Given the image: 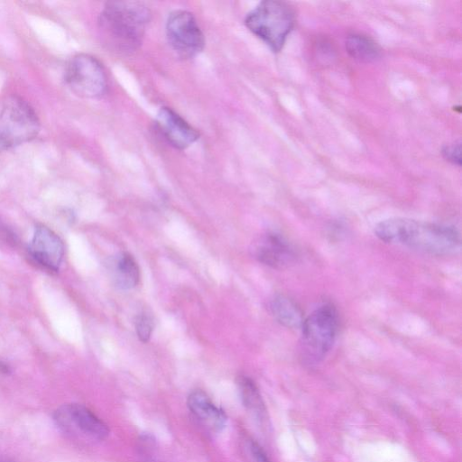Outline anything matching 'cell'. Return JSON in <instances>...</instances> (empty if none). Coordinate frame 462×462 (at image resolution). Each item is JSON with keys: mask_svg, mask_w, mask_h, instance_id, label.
<instances>
[{"mask_svg": "<svg viewBox=\"0 0 462 462\" xmlns=\"http://www.w3.org/2000/svg\"><path fill=\"white\" fill-rule=\"evenodd\" d=\"M374 234L384 243L437 256L454 254L460 246V236L455 227L406 217L379 222Z\"/></svg>", "mask_w": 462, "mask_h": 462, "instance_id": "cell-1", "label": "cell"}, {"mask_svg": "<svg viewBox=\"0 0 462 462\" xmlns=\"http://www.w3.org/2000/svg\"><path fill=\"white\" fill-rule=\"evenodd\" d=\"M151 13L136 1H112L106 4L98 25L106 44L119 53H131L142 44Z\"/></svg>", "mask_w": 462, "mask_h": 462, "instance_id": "cell-2", "label": "cell"}, {"mask_svg": "<svg viewBox=\"0 0 462 462\" xmlns=\"http://www.w3.org/2000/svg\"><path fill=\"white\" fill-rule=\"evenodd\" d=\"M246 27L273 52H279L295 24V12L287 3L261 2L245 19Z\"/></svg>", "mask_w": 462, "mask_h": 462, "instance_id": "cell-3", "label": "cell"}, {"mask_svg": "<svg viewBox=\"0 0 462 462\" xmlns=\"http://www.w3.org/2000/svg\"><path fill=\"white\" fill-rule=\"evenodd\" d=\"M301 328V356L313 365L330 351L338 329V315L332 304H323L304 319Z\"/></svg>", "mask_w": 462, "mask_h": 462, "instance_id": "cell-4", "label": "cell"}, {"mask_svg": "<svg viewBox=\"0 0 462 462\" xmlns=\"http://www.w3.org/2000/svg\"><path fill=\"white\" fill-rule=\"evenodd\" d=\"M39 130L36 113L22 97L10 96L0 103V152L30 142Z\"/></svg>", "mask_w": 462, "mask_h": 462, "instance_id": "cell-5", "label": "cell"}, {"mask_svg": "<svg viewBox=\"0 0 462 462\" xmlns=\"http://www.w3.org/2000/svg\"><path fill=\"white\" fill-rule=\"evenodd\" d=\"M65 81L70 90L84 98H97L107 89V76L101 62L88 54H78L68 63Z\"/></svg>", "mask_w": 462, "mask_h": 462, "instance_id": "cell-6", "label": "cell"}, {"mask_svg": "<svg viewBox=\"0 0 462 462\" xmlns=\"http://www.w3.org/2000/svg\"><path fill=\"white\" fill-rule=\"evenodd\" d=\"M166 36L172 50L181 58H193L204 48V34L194 15L185 10L170 14Z\"/></svg>", "mask_w": 462, "mask_h": 462, "instance_id": "cell-7", "label": "cell"}, {"mask_svg": "<svg viewBox=\"0 0 462 462\" xmlns=\"http://www.w3.org/2000/svg\"><path fill=\"white\" fill-rule=\"evenodd\" d=\"M53 418L60 430L73 437L101 440L109 434L106 424L81 404H64L55 411Z\"/></svg>", "mask_w": 462, "mask_h": 462, "instance_id": "cell-8", "label": "cell"}, {"mask_svg": "<svg viewBox=\"0 0 462 462\" xmlns=\"http://www.w3.org/2000/svg\"><path fill=\"white\" fill-rule=\"evenodd\" d=\"M28 249L34 261L44 269L54 273L59 271L64 256V245L48 226H35Z\"/></svg>", "mask_w": 462, "mask_h": 462, "instance_id": "cell-9", "label": "cell"}, {"mask_svg": "<svg viewBox=\"0 0 462 462\" xmlns=\"http://www.w3.org/2000/svg\"><path fill=\"white\" fill-rule=\"evenodd\" d=\"M156 125L165 140L176 149L183 150L199 138V132L170 107H162Z\"/></svg>", "mask_w": 462, "mask_h": 462, "instance_id": "cell-10", "label": "cell"}, {"mask_svg": "<svg viewBox=\"0 0 462 462\" xmlns=\"http://www.w3.org/2000/svg\"><path fill=\"white\" fill-rule=\"evenodd\" d=\"M256 257L262 263L282 269L296 259V253L291 245L281 235L268 233L256 249Z\"/></svg>", "mask_w": 462, "mask_h": 462, "instance_id": "cell-11", "label": "cell"}, {"mask_svg": "<svg viewBox=\"0 0 462 462\" xmlns=\"http://www.w3.org/2000/svg\"><path fill=\"white\" fill-rule=\"evenodd\" d=\"M188 407L191 413L211 430H221L226 420L224 411L217 407L202 391H193L188 397Z\"/></svg>", "mask_w": 462, "mask_h": 462, "instance_id": "cell-12", "label": "cell"}, {"mask_svg": "<svg viewBox=\"0 0 462 462\" xmlns=\"http://www.w3.org/2000/svg\"><path fill=\"white\" fill-rule=\"evenodd\" d=\"M270 310L275 320L288 328H299L304 320L300 308L283 294H276L272 298Z\"/></svg>", "mask_w": 462, "mask_h": 462, "instance_id": "cell-13", "label": "cell"}, {"mask_svg": "<svg viewBox=\"0 0 462 462\" xmlns=\"http://www.w3.org/2000/svg\"><path fill=\"white\" fill-rule=\"evenodd\" d=\"M116 285L123 289L135 287L140 280V269L134 258L128 253L117 256L112 264Z\"/></svg>", "mask_w": 462, "mask_h": 462, "instance_id": "cell-14", "label": "cell"}, {"mask_svg": "<svg viewBox=\"0 0 462 462\" xmlns=\"http://www.w3.org/2000/svg\"><path fill=\"white\" fill-rule=\"evenodd\" d=\"M346 49L352 58L360 61H371L379 56L377 44L362 34L349 35L346 41Z\"/></svg>", "mask_w": 462, "mask_h": 462, "instance_id": "cell-15", "label": "cell"}, {"mask_svg": "<svg viewBox=\"0 0 462 462\" xmlns=\"http://www.w3.org/2000/svg\"><path fill=\"white\" fill-rule=\"evenodd\" d=\"M239 391L245 406L254 414L261 416L263 405L254 383L248 377H240L238 381Z\"/></svg>", "mask_w": 462, "mask_h": 462, "instance_id": "cell-16", "label": "cell"}, {"mask_svg": "<svg viewBox=\"0 0 462 462\" xmlns=\"http://www.w3.org/2000/svg\"><path fill=\"white\" fill-rule=\"evenodd\" d=\"M134 326L138 338L143 343L148 342L153 328L151 317L146 313L139 314L135 319Z\"/></svg>", "mask_w": 462, "mask_h": 462, "instance_id": "cell-17", "label": "cell"}, {"mask_svg": "<svg viewBox=\"0 0 462 462\" xmlns=\"http://www.w3.org/2000/svg\"><path fill=\"white\" fill-rule=\"evenodd\" d=\"M442 154L446 160L448 162L460 165V154H461V146L460 143H455L450 145H446L442 149Z\"/></svg>", "mask_w": 462, "mask_h": 462, "instance_id": "cell-18", "label": "cell"}, {"mask_svg": "<svg viewBox=\"0 0 462 462\" xmlns=\"http://www.w3.org/2000/svg\"><path fill=\"white\" fill-rule=\"evenodd\" d=\"M251 453L256 462H269V459L262 449V448L255 442L250 444Z\"/></svg>", "mask_w": 462, "mask_h": 462, "instance_id": "cell-19", "label": "cell"}, {"mask_svg": "<svg viewBox=\"0 0 462 462\" xmlns=\"http://www.w3.org/2000/svg\"><path fill=\"white\" fill-rule=\"evenodd\" d=\"M0 236L5 239L6 243L15 245L17 243V238L15 234H14L6 226L0 223Z\"/></svg>", "mask_w": 462, "mask_h": 462, "instance_id": "cell-20", "label": "cell"}]
</instances>
